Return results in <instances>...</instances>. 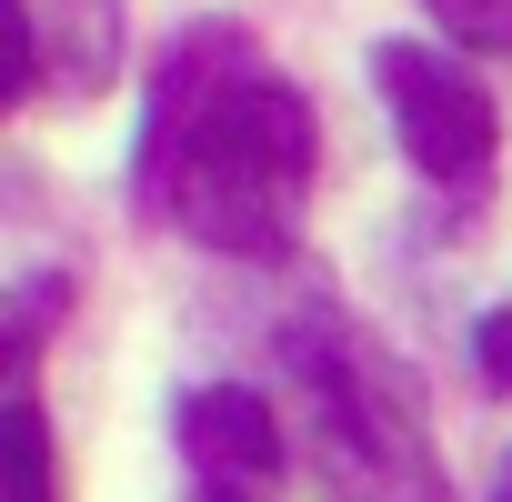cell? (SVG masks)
Listing matches in <instances>:
<instances>
[{
  "label": "cell",
  "instance_id": "cell-1",
  "mask_svg": "<svg viewBox=\"0 0 512 502\" xmlns=\"http://www.w3.org/2000/svg\"><path fill=\"white\" fill-rule=\"evenodd\" d=\"M312 171H322L312 101L231 21H201L161 51L131 161L151 221H171L201 251H231V262H272L312 211Z\"/></svg>",
  "mask_w": 512,
  "mask_h": 502
},
{
  "label": "cell",
  "instance_id": "cell-2",
  "mask_svg": "<svg viewBox=\"0 0 512 502\" xmlns=\"http://www.w3.org/2000/svg\"><path fill=\"white\" fill-rule=\"evenodd\" d=\"M282 382L302 392V452L332 502H452L412 372L352 322H292Z\"/></svg>",
  "mask_w": 512,
  "mask_h": 502
},
{
  "label": "cell",
  "instance_id": "cell-3",
  "mask_svg": "<svg viewBox=\"0 0 512 502\" xmlns=\"http://www.w3.org/2000/svg\"><path fill=\"white\" fill-rule=\"evenodd\" d=\"M372 81H382L392 131H402V151H412L422 181H442V191H482L492 181L502 121H492L482 71H462L452 51H422V41H382L372 51Z\"/></svg>",
  "mask_w": 512,
  "mask_h": 502
},
{
  "label": "cell",
  "instance_id": "cell-4",
  "mask_svg": "<svg viewBox=\"0 0 512 502\" xmlns=\"http://www.w3.org/2000/svg\"><path fill=\"white\" fill-rule=\"evenodd\" d=\"M171 432L191 452V472L211 492H251V482H272L282 472V412L251 392V382H201L171 402Z\"/></svg>",
  "mask_w": 512,
  "mask_h": 502
},
{
  "label": "cell",
  "instance_id": "cell-5",
  "mask_svg": "<svg viewBox=\"0 0 512 502\" xmlns=\"http://www.w3.org/2000/svg\"><path fill=\"white\" fill-rule=\"evenodd\" d=\"M21 11H31L41 61H61V81L91 91L101 61H111V41H121V0H21Z\"/></svg>",
  "mask_w": 512,
  "mask_h": 502
},
{
  "label": "cell",
  "instance_id": "cell-6",
  "mask_svg": "<svg viewBox=\"0 0 512 502\" xmlns=\"http://www.w3.org/2000/svg\"><path fill=\"white\" fill-rule=\"evenodd\" d=\"M0 502H61V452L31 392L0 402Z\"/></svg>",
  "mask_w": 512,
  "mask_h": 502
},
{
  "label": "cell",
  "instance_id": "cell-7",
  "mask_svg": "<svg viewBox=\"0 0 512 502\" xmlns=\"http://www.w3.org/2000/svg\"><path fill=\"white\" fill-rule=\"evenodd\" d=\"M452 51H512V0H422Z\"/></svg>",
  "mask_w": 512,
  "mask_h": 502
},
{
  "label": "cell",
  "instance_id": "cell-8",
  "mask_svg": "<svg viewBox=\"0 0 512 502\" xmlns=\"http://www.w3.org/2000/svg\"><path fill=\"white\" fill-rule=\"evenodd\" d=\"M31 71H41V41H31V11H21V0H0V121H11V101L31 91Z\"/></svg>",
  "mask_w": 512,
  "mask_h": 502
},
{
  "label": "cell",
  "instance_id": "cell-9",
  "mask_svg": "<svg viewBox=\"0 0 512 502\" xmlns=\"http://www.w3.org/2000/svg\"><path fill=\"white\" fill-rule=\"evenodd\" d=\"M51 342V312H31V292L21 302H0V402H11V382H21V362Z\"/></svg>",
  "mask_w": 512,
  "mask_h": 502
},
{
  "label": "cell",
  "instance_id": "cell-10",
  "mask_svg": "<svg viewBox=\"0 0 512 502\" xmlns=\"http://www.w3.org/2000/svg\"><path fill=\"white\" fill-rule=\"evenodd\" d=\"M472 362H482V382H502V392H512V302H502V312H482V342H472Z\"/></svg>",
  "mask_w": 512,
  "mask_h": 502
},
{
  "label": "cell",
  "instance_id": "cell-11",
  "mask_svg": "<svg viewBox=\"0 0 512 502\" xmlns=\"http://www.w3.org/2000/svg\"><path fill=\"white\" fill-rule=\"evenodd\" d=\"M492 502H512V452H502V472H492Z\"/></svg>",
  "mask_w": 512,
  "mask_h": 502
},
{
  "label": "cell",
  "instance_id": "cell-12",
  "mask_svg": "<svg viewBox=\"0 0 512 502\" xmlns=\"http://www.w3.org/2000/svg\"><path fill=\"white\" fill-rule=\"evenodd\" d=\"M201 502H251V492H201Z\"/></svg>",
  "mask_w": 512,
  "mask_h": 502
}]
</instances>
